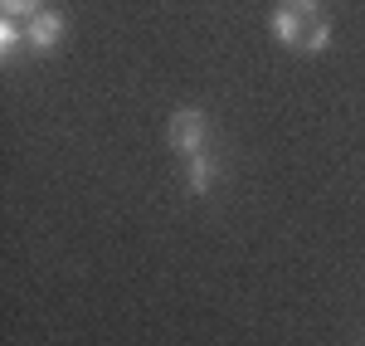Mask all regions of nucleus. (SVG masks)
<instances>
[{
	"label": "nucleus",
	"instance_id": "423d86ee",
	"mask_svg": "<svg viewBox=\"0 0 365 346\" xmlns=\"http://www.w3.org/2000/svg\"><path fill=\"white\" fill-rule=\"evenodd\" d=\"M0 15L5 20H34L39 15V0H0Z\"/></svg>",
	"mask_w": 365,
	"mask_h": 346
},
{
	"label": "nucleus",
	"instance_id": "f03ea898",
	"mask_svg": "<svg viewBox=\"0 0 365 346\" xmlns=\"http://www.w3.org/2000/svg\"><path fill=\"white\" fill-rule=\"evenodd\" d=\"M205 132H210V122H205L200 108H180V113L170 117V127H166L170 146H175L180 156H200V151H205Z\"/></svg>",
	"mask_w": 365,
	"mask_h": 346
},
{
	"label": "nucleus",
	"instance_id": "20e7f679",
	"mask_svg": "<svg viewBox=\"0 0 365 346\" xmlns=\"http://www.w3.org/2000/svg\"><path fill=\"white\" fill-rule=\"evenodd\" d=\"M185 185H190V195H205L210 185H215V161L200 151V156H190V171H185Z\"/></svg>",
	"mask_w": 365,
	"mask_h": 346
},
{
	"label": "nucleus",
	"instance_id": "7ed1b4c3",
	"mask_svg": "<svg viewBox=\"0 0 365 346\" xmlns=\"http://www.w3.org/2000/svg\"><path fill=\"white\" fill-rule=\"evenodd\" d=\"M58 34H63V15H58V10H39L34 20H25V44H29V49H39V54L54 49Z\"/></svg>",
	"mask_w": 365,
	"mask_h": 346
},
{
	"label": "nucleus",
	"instance_id": "0eeeda50",
	"mask_svg": "<svg viewBox=\"0 0 365 346\" xmlns=\"http://www.w3.org/2000/svg\"><path fill=\"white\" fill-rule=\"evenodd\" d=\"M312 5H317V0H312Z\"/></svg>",
	"mask_w": 365,
	"mask_h": 346
},
{
	"label": "nucleus",
	"instance_id": "f257e3e1",
	"mask_svg": "<svg viewBox=\"0 0 365 346\" xmlns=\"http://www.w3.org/2000/svg\"><path fill=\"white\" fill-rule=\"evenodd\" d=\"M273 34L297 54H322L331 44V25L322 20V10L312 0H282L273 10Z\"/></svg>",
	"mask_w": 365,
	"mask_h": 346
},
{
	"label": "nucleus",
	"instance_id": "39448f33",
	"mask_svg": "<svg viewBox=\"0 0 365 346\" xmlns=\"http://www.w3.org/2000/svg\"><path fill=\"white\" fill-rule=\"evenodd\" d=\"M20 49H29L25 44V20H5V25H0V54L15 58Z\"/></svg>",
	"mask_w": 365,
	"mask_h": 346
}]
</instances>
